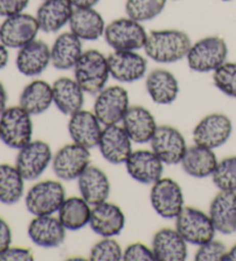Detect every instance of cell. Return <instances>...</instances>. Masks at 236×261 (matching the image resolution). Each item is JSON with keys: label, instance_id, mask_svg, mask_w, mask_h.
Listing matches in <instances>:
<instances>
[{"label": "cell", "instance_id": "cell-1", "mask_svg": "<svg viewBox=\"0 0 236 261\" xmlns=\"http://www.w3.org/2000/svg\"><path fill=\"white\" fill-rule=\"evenodd\" d=\"M192 39L182 30L162 29L148 34L144 52L158 64H175L187 58Z\"/></svg>", "mask_w": 236, "mask_h": 261}, {"label": "cell", "instance_id": "cell-2", "mask_svg": "<svg viewBox=\"0 0 236 261\" xmlns=\"http://www.w3.org/2000/svg\"><path fill=\"white\" fill-rule=\"evenodd\" d=\"M74 79L85 93L98 94L110 79L107 57L98 49H88L74 67Z\"/></svg>", "mask_w": 236, "mask_h": 261}, {"label": "cell", "instance_id": "cell-3", "mask_svg": "<svg viewBox=\"0 0 236 261\" xmlns=\"http://www.w3.org/2000/svg\"><path fill=\"white\" fill-rule=\"evenodd\" d=\"M228 56V46L219 36H207L195 42L187 55L189 68L196 73H213L225 64Z\"/></svg>", "mask_w": 236, "mask_h": 261}, {"label": "cell", "instance_id": "cell-4", "mask_svg": "<svg viewBox=\"0 0 236 261\" xmlns=\"http://www.w3.org/2000/svg\"><path fill=\"white\" fill-rule=\"evenodd\" d=\"M31 115L21 106L7 107L0 115V137L6 146L20 150L33 141Z\"/></svg>", "mask_w": 236, "mask_h": 261}, {"label": "cell", "instance_id": "cell-5", "mask_svg": "<svg viewBox=\"0 0 236 261\" xmlns=\"http://www.w3.org/2000/svg\"><path fill=\"white\" fill-rule=\"evenodd\" d=\"M66 200V190L61 182L42 181L34 184L25 198L27 210L34 217L54 215Z\"/></svg>", "mask_w": 236, "mask_h": 261}, {"label": "cell", "instance_id": "cell-6", "mask_svg": "<svg viewBox=\"0 0 236 261\" xmlns=\"http://www.w3.org/2000/svg\"><path fill=\"white\" fill-rule=\"evenodd\" d=\"M104 38L113 51H138L144 48L148 33L140 22L127 16L106 24Z\"/></svg>", "mask_w": 236, "mask_h": 261}, {"label": "cell", "instance_id": "cell-7", "mask_svg": "<svg viewBox=\"0 0 236 261\" xmlns=\"http://www.w3.org/2000/svg\"><path fill=\"white\" fill-rule=\"evenodd\" d=\"M175 229L188 244L199 246L215 238L216 228L210 215L195 207H183L175 218Z\"/></svg>", "mask_w": 236, "mask_h": 261}, {"label": "cell", "instance_id": "cell-8", "mask_svg": "<svg viewBox=\"0 0 236 261\" xmlns=\"http://www.w3.org/2000/svg\"><path fill=\"white\" fill-rule=\"evenodd\" d=\"M150 202L160 218L173 220L184 207L182 188L174 179L161 177L152 184L150 191Z\"/></svg>", "mask_w": 236, "mask_h": 261}, {"label": "cell", "instance_id": "cell-9", "mask_svg": "<svg viewBox=\"0 0 236 261\" xmlns=\"http://www.w3.org/2000/svg\"><path fill=\"white\" fill-rule=\"evenodd\" d=\"M130 107L129 94L120 85L104 88L97 94L93 103V113L103 127L119 124Z\"/></svg>", "mask_w": 236, "mask_h": 261}, {"label": "cell", "instance_id": "cell-10", "mask_svg": "<svg viewBox=\"0 0 236 261\" xmlns=\"http://www.w3.org/2000/svg\"><path fill=\"white\" fill-rule=\"evenodd\" d=\"M91 163L90 150L79 144L72 143L61 147L52 159V169L61 181L77 179Z\"/></svg>", "mask_w": 236, "mask_h": 261}, {"label": "cell", "instance_id": "cell-11", "mask_svg": "<svg viewBox=\"0 0 236 261\" xmlns=\"http://www.w3.org/2000/svg\"><path fill=\"white\" fill-rule=\"evenodd\" d=\"M51 146L44 141H31L19 150L15 167L26 181H36L52 164Z\"/></svg>", "mask_w": 236, "mask_h": 261}, {"label": "cell", "instance_id": "cell-12", "mask_svg": "<svg viewBox=\"0 0 236 261\" xmlns=\"http://www.w3.org/2000/svg\"><path fill=\"white\" fill-rule=\"evenodd\" d=\"M39 31L36 16L23 12L5 17L0 23V42L7 48L19 49L35 40Z\"/></svg>", "mask_w": 236, "mask_h": 261}, {"label": "cell", "instance_id": "cell-13", "mask_svg": "<svg viewBox=\"0 0 236 261\" xmlns=\"http://www.w3.org/2000/svg\"><path fill=\"white\" fill-rule=\"evenodd\" d=\"M233 133V123L228 116L221 113H212L199 121L193 130L194 143L212 150L228 142Z\"/></svg>", "mask_w": 236, "mask_h": 261}, {"label": "cell", "instance_id": "cell-14", "mask_svg": "<svg viewBox=\"0 0 236 261\" xmlns=\"http://www.w3.org/2000/svg\"><path fill=\"white\" fill-rule=\"evenodd\" d=\"M150 144L153 153L169 166L180 164L188 148L183 135L171 125H158Z\"/></svg>", "mask_w": 236, "mask_h": 261}, {"label": "cell", "instance_id": "cell-15", "mask_svg": "<svg viewBox=\"0 0 236 261\" xmlns=\"http://www.w3.org/2000/svg\"><path fill=\"white\" fill-rule=\"evenodd\" d=\"M111 77L120 83H134L148 71V61L137 51H113L107 57Z\"/></svg>", "mask_w": 236, "mask_h": 261}, {"label": "cell", "instance_id": "cell-16", "mask_svg": "<svg viewBox=\"0 0 236 261\" xmlns=\"http://www.w3.org/2000/svg\"><path fill=\"white\" fill-rule=\"evenodd\" d=\"M133 141L122 125L112 124L103 128L98 148L103 158L112 165L125 164L133 152Z\"/></svg>", "mask_w": 236, "mask_h": 261}, {"label": "cell", "instance_id": "cell-17", "mask_svg": "<svg viewBox=\"0 0 236 261\" xmlns=\"http://www.w3.org/2000/svg\"><path fill=\"white\" fill-rule=\"evenodd\" d=\"M125 165L129 176L145 186H152L161 178L164 172V163L152 150L133 151Z\"/></svg>", "mask_w": 236, "mask_h": 261}, {"label": "cell", "instance_id": "cell-18", "mask_svg": "<svg viewBox=\"0 0 236 261\" xmlns=\"http://www.w3.org/2000/svg\"><path fill=\"white\" fill-rule=\"evenodd\" d=\"M15 65L19 73L27 77L43 74L51 65V47L43 40L35 39L19 48Z\"/></svg>", "mask_w": 236, "mask_h": 261}, {"label": "cell", "instance_id": "cell-19", "mask_svg": "<svg viewBox=\"0 0 236 261\" xmlns=\"http://www.w3.org/2000/svg\"><path fill=\"white\" fill-rule=\"evenodd\" d=\"M68 133L73 143L87 148L98 146L103 133V124L99 122L93 112L81 110L69 116Z\"/></svg>", "mask_w": 236, "mask_h": 261}, {"label": "cell", "instance_id": "cell-20", "mask_svg": "<svg viewBox=\"0 0 236 261\" xmlns=\"http://www.w3.org/2000/svg\"><path fill=\"white\" fill-rule=\"evenodd\" d=\"M28 236L35 245L44 249L60 246L66 238V228L53 215L35 217L28 226Z\"/></svg>", "mask_w": 236, "mask_h": 261}, {"label": "cell", "instance_id": "cell-21", "mask_svg": "<svg viewBox=\"0 0 236 261\" xmlns=\"http://www.w3.org/2000/svg\"><path fill=\"white\" fill-rule=\"evenodd\" d=\"M126 224V218L119 206L104 201L92 206L89 226L101 237H115L120 235Z\"/></svg>", "mask_w": 236, "mask_h": 261}, {"label": "cell", "instance_id": "cell-22", "mask_svg": "<svg viewBox=\"0 0 236 261\" xmlns=\"http://www.w3.org/2000/svg\"><path fill=\"white\" fill-rule=\"evenodd\" d=\"M208 215L218 232L222 235L236 232V192H218L211 201Z\"/></svg>", "mask_w": 236, "mask_h": 261}, {"label": "cell", "instance_id": "cell-23", "mask_svg": "<svg viewBox=\"0 0 236 261\" xmlns=\"http://www.w3.org/2000/svg\"><path fill=\"white\" fill-rule=\"evenodd\" d=\"M81 197L91 206L107 201L111 193V183L101 168L90 165L77 178Z\"/></svg>", "mask_w": 236, "mask_h": 261}, {"label": "cell", "instance_id": "cell-24", "mask_svg": "<svg viewBox=\"0 0 236 261\" xmlns=\"http://www.w3.org/2000/svg\"><path fill=\"white\" fill-rule=\"evenodd\" d=\"M121 123L131 141L137 144L150 143L158 128L153 114L143 106H130Z\"/></svg>", "mask_w": 236, "mask_h": 261}, {"label": "cell", "instance_id": "cell-25", "mask_svg": "<svg viewBox=\"0 0 236 261\" xmlns=\"http://www.w3.org/2000/svg\"><path fill=\"white\" fill-rule=\"evenodd\" d=\"M74 11L68 0H43L40 4L36 19L40 31L45 34H56L69 23Z\"/></svg>", "mask_w": 236, "mask_h": 261}, {"label": "cell", "instance_id": "cell-26", "mask_svg": "<svg viewBox=\"0 0 236 261\" xmlns=\"http://www.w3.org/2000/svg\"><path fill=\"white\" fill-rule=\"evenodd\" d=\"M187 244L176 229L162 228L154 233L151 249L157 261H183L188 256Z\"/></svg>", "mask_w": 236, "mask_h": 261}, {"label": "cell", "instance_id": "cell-27", "mask_svg": "<svg viewBox=\"0 0 236 261\" xmlns=\"http://www.w3.org/2000/svg\"><path fill=\"white\" fill-rule=\"evenodd\" d=\"M145 88L152 101L158 105H171L180 92L178 79L171 71L161 68L150 71L145 80Z\"/></svg>", "mask_w": 236, "mask_h": 261}, {"label": "cell", "instance_id": "cell-28", "mask_svg": "<svg viewBox=\"0 0 236 261\" xmlns=\"http://www.w3.org/2000/svg\"><path fill=\"white\" fill-rule=\"evenodd\" d=\"M83 52L82 40L72 31L62 33L51 46V65L58 70L74 69Z\"/></svg>", "mask_w": 236, "mask_h": 261}, {"label": "cell", "instance_id": "cell-29", "mask_svg": "<svg viewBox=\"0 0 236 261\" xmlns=\"http://www.w3.org/2000/svg\"><path fill=\"white\" fill-rule=\"evenodd\" d=\"M53 103L59 112L70 116L83 110L84 91L75 79L60 77L52 84Z\"/></svg>", "mask_w": 236, "mask_h": 261}, {"label": "cell", "instance_id": "cell-30", "mask_svg": "<svg viewBox=\"0 0 236 261\" xmlns=\"http://www.w3.org/2000/svg\"><path fill=\"white\" fill-rule=\"evenodd\" d=\"M69 30L81 40H97L105 33V21L97 10L74 8L69 20Z\"/></svg>", "mask_w": 236, "mask_h": 261}, {"label": "cell", "instance_id": "cell-31", "mask_svg": "<svg viewBox=\"0 0 236 261\" xmlns=\"http://www.w3.org/2000/svg\"><path fill=\"white\" fill-rule=\"evenodd\" d=\"M219 161L217 159L215 150L195 144L185 151L181 167L189 176L195 178H206L212 176Z\"/></svg>", "mask_w": 236, "mask_h": 261}, {"label": "cell", "instance_id": "cell-32", "mask_svg": "<svg viewBox=\"0 0 236 261\" xmlns=\"http://www.w3.org/2000/svg\"><path fill=\"white\" fill-rule=\"evenodd\" d=\"M19 101V106L31 116L43 114L53 103L52 85L42 80H35L22 90Z\"/></svg>", "mask_w": 236, "mask_h": 261}, {"label": "cell", "instance_id": "cell-33", "mask_svg": "<svg viewBox=\"0 0 236 261\" xmlns=\"http://www.w3.org/2000/svg\"><path fill=\"white\" fill-rule=\"evenodd\" d=\"M91 205L88 204L82 197L66 198L60 210L58 218L66 228V230L77 231L87 227L91 219Z\"/></svg>", "mask_w": 236, "mask_h": 261}, {"label": "cell", "instance_id": "cell-34", "mask_svg": "<svg viewBox=\"0 0 236 261\" xmlns=\"http://www.w3.org/2000/svg\"><path fill=\"white\" fill-rule=\"evenodd\" d=\"M25 182L17 168L10 164H0V202L14 205L25 195Z\"/></svg>", "mask_w": 236, "mask_h": 261}, {"label": "cell", "instance_id": "cell-35", "mask_svg": "<svg viewBox=\"0 0 236 261\" xmlns=\"http://www.w3.org/2000/svg\"><path fill=\"white\" fill-rule=\"evenodd\" d=\"M166 4L167 0H126L125 11L130 19L143 23L159 16Z\"/></svg>", "mask_w": 236, "mask_h": 261}, {"label": "cell", "instance_id": "cell-36", "mask_svg": "<svg viewBox=\"0 0 236 261\" xmlns=\"http://www.w3.org/2000/svg\"><path fill=\"white\" fill-rule=\"evenodd\" d=\"M211 177L220 191L236 192V155L219 161Z\"/></svg>", "mask_w": 236, "mask_h": 261}, {"label": "cell", "instance_id": "cell-37", "mask_svg": "<svg viewBox=\"0 0 236 261\" xmlns=\"http://www.w3.org/2000/svg\"><path fill=\"white\" fill-rule=\"evenodd\" d=\"M213 84L226 96L236 99V62L226 61L212 73Z\"/></svg>", "mask_w": 236, "mask_h": 261}, {"label": "cell", "instance_id": "cell-38", "mask_svg": "<svg viewBox=\"0 0 236 261\" xmlns=\"http://www.w3.org/2000/svg\"><path fill=\"white\" fill-rule=\"evenodd\" d=\"M124 256V250L113 237H103L90 250L89 259L92 261H119Z\"/></svg>", "mask_w": 236, "mask_h": 261}, {"label": "cell", "instance_id": "cell-39", "mask_svg": "<svg viewBox=\"0 0 236 261\" xmlns=\"http://www.w3.org/2000/svg\"><path fill=\"white\" fill-rule=\"evenodd\" d=\"M227 247L215 238L208 241L204 244L199 245L195 253V260L196 261H225L227 254Z\"/></svg>", "mask_w": 236, "mask_h": 261}, {"label": "cell", "instance_id": "cell-40", "mask_svg": "<svg viewBox=\"0 0 236 261\" xmlns=\"http://www.w3.org/2000/svg\"><path fill=\"white\" fill-rule=\"evenodd\" d=\"M122 260L125 261H156L152 249L142 243H133L124 250Z\"/></svg>", "mask_w": 236, "mask_h": 261}, {"label": "cell", "instance_id": "cell-41", "mask_svg": "<svg viewBox=\"0 0 236 261\" xmlns=\"http://www.w3.org/2000/svg\"><path fill=\"white\" fill-rule=\"evenodd\" d=\"M30 0H0V16L8 17L23 13Z\"/></svg>", "mask_w": 236, "mask_h": 261}, {"label": "cell", "instance_id": "cell-42", "mask_svg": "<svg viewBox=\"0 0 236 261\" xmlns=\"http://www.w3.org/2000/svg\"><path fill=\"white\" fill-rule=\"evenodd\" d=\"M34 254L29 249L25 247H12L0 254V261H33Z\"/></svg>", "mask_w": 236, "mask_h": 261}, {"label": "cell", "instance_id": "cell-43", "mask_svg": "<svg viewBox=\"0 0 236 261\" xmlns=\"http://www.w3.org/2000/svg\"><path fill=\"white\" fill-rule=\"evenodd\" d=\"M12 230L10 224L0 218V254L12 245Z\"/></svg>", "mask_w": 236, "mask_h": 261}, {"label": "cell", "instance_id": "cell-44", "mask_svg": "<svg viewBox=\"0 0 236 261\" xmlns=\"http://www.w3.org/2000/svg\"><path fill=\"white\" fill-rule=\"evenodd\" d=\"M74 8H92L98 5L101 0H68Z\"/></svg>", "mask_w": 236, "mask_h": 261}, {"label": "cell", "instance_id": "cell-45", "mask_svg": "<svg viewBox=\"0 0 236 261\" xmlns=\"http://www.w3.org/2000/svg\"><path fill=\"white\" fill-rule=\"evenodd\" d=\"M8 61H10V53H8V48L0 42V71H2L7 66Z\"/></svg>", "mask_w": 236, "mask_h": 261}, {"label": "cell", "instance_id": "cell-46", "mask_svg": "<svg viewBox=\"0 0 236 261\" xmlns=\"http://www.w3.org/2000/svg\"><path fill=\"white\" fill-rule=\"evenodd\" d=\"M7 91L4 84L0 82V115L4 113V111L7 109Z\"/></svg>", "mask_w": 236, "mask_h": 261}, {"label": "cell", "instance_id": "cell-47", "mask_svg": "<svg viewBox=\"0 0 236 261\" xmlns=\"http://www.w3.org/2000/svg\"><path fill=\"white\" fill-rule=\"evenodd\" d=\"M225 261H236V244L227 251Z\"/></svg>", "mask_w": 236, "mask_h": 261}, {"label": "cell", "instance_id": "cell-48", "mask_svg": "<svg viewBox=\"0 0 236 261\" xmlns=\"http://www.w3.org/2000/svg\"><path fill=\"white\" fill-rule=\"evenodd\" d=\"M221 2H225V3H227V2H231V0H221Z\"/></svg>", "mask_w": 236, "mask_h": 261}, {"label": "cell", "instance_id": "cell-49", "mask_svg": "<svg viewBox=\"0 0 236 261\" xmlns=\"http://www.w3.org/2000/svg\"><path fill=\"white\" fill-rule=\"evenodd\" d=\"M0 141H2V137H0Z\"/></svg>", "mask_w": 236, "mask_h": 261}, {"label": "cell", "instance_id": "cell-50", "mask_svg": "<svg viewBox=\"0 0 236 261\" xmlns=\"http://www.w3.org/2000/svg\"><path fill=\"white\" fill-rule=\"evenodd\" d=\"M174 2H178V0H174Z\"/></svg>", "mask_w": 236, "mask_h": 261}]
</instances>
